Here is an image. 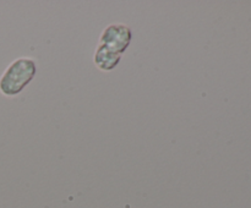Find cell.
Masks as SVG:
<instances>
[{"label":"cell","instance_id":"obj_1","mask_svg":"<svg viewBox=\"0 0 251 208\" xmlns=\"http://www.w3.org/2000/svg\"><path fill=\"white\" fill-rule=\"evenodd\" d=\"M38 64L29 56H20L9 64L0 76V93L6 97L20 94L37 75Z\"/></svg>","mask_w":251,"mask_h":208},{"label":"cell","instance_id":"obj_2","mask_svg":"<svg viewBox=\"0 0 251 208\" xmlns=\"http://www.w3.org/2000/svg\"><path fill=\"white\" fill-rule=\"evenodd\" d=\"M132 39V31L125 23H110L105 27L100 36L98 44L108 46L117 53L123 54L127 48Z\"/></svg>","mask_w":251,"mask_h":208},{"label":"cell","instance_id":"obj_3","mask_svg":"<svg viewBox=\"0 0 251 208\" xmlns=\"http://www.w3.org/2000/svg\"><path fill=\"white\" fill-rule=\"evenodd\" d=\"M122 54L112 50L103 44H98L93 54V64L100 71H112L119 64Z\"/></svg>","mask_w":251,"mask_h":208}]
</instances>
